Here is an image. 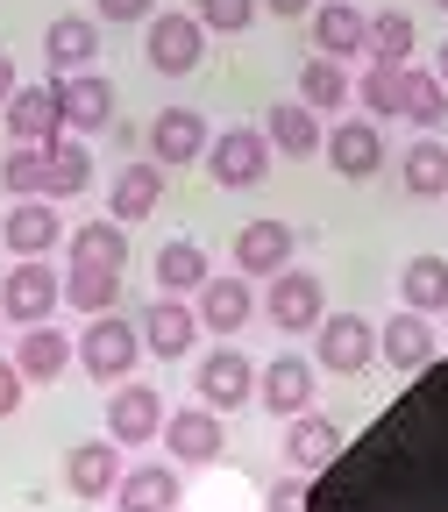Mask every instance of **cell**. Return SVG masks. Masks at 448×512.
<instances>
[{
	"instance_id": "1",
	"label": "cell",
	"mask_w": 448,
	"mask_h": 512,
	"mask_svg": "<svg viewBox=\"0 0 448 512\" xmlns=\"http://www.w3.org/2000/svg\"><path fill=\"white\" fill-rule=\"evenodd\" d=\"M271 136L264 128H221V136L207 143V171H214V185H228V192H249V185H264L271 178Z\"/></svg>"
},
{
	"instance_id": "2",
	"label": "cell",
	"mask_w": 448,
	"mask_h": 512,
	"mask_svg": "<svg viewBox=\"0 0 448 512\" xmlns=\"http://www.w3.org/2000/svg\"><path fill=\"white\" fill-rule=\"evenodd\" d=\"M136 356H143V328H136V320H114V313H93L86 320V335H79L86 377H128Z\"/></svg>"
},
{
	"instance_id": "3",
	"label": "cell",
	"mask_w": 448,
	"mask_h": 512,
	"mask_svg": "<svg viewBox=\"0 0 448 512\" xmlns=\"http://www.w3.org/2000/svg\"><path fill=\"white\" fill-rule=\"evenodd\" d=\"M264 320H271V328H285V335L320 328V320H328V292H320V278L285 264V271L271 278V292H264Z\"/></svg>"
},
{
	"instance_id": "4",
	"label": "cell",
	"mask_w": 448,
	"mask_h": 512,
	"mask_svg": "<svg viewBox=\"0 0 448 512\" xmlns=\"http://www.w3.org/2000/svg\"><path fill=\"white\" fill-rule=\"evenodd\" d=\"M64 299V278L50 264H36V256H15L8 278H0V313L22 320V328H36V320H50V306Z\"/></svg>"
},
{
	"instance_id": "5",
	"label": "cell",
	"mask_w": 448,
	"mask_h": 512,
	"mask_svg": "<svg viewBox=\"0 0 448 512\" xmlns=\"http://www.w3.org/2000/svg\"><path fill=\"white\" fill-rule=\"evenodd\" d=\"M143 50H150V64L164 79H185V72H200V57H207V22L200 15H150Z\"/></svg>"
},
{
	"instance_id": "6",
	"label": "cell",
	"mask_w": 448,
	"mask_h": 512,
	"mask_svg": "<svg viewBox=\"0 0 448 512\" xmlns=\"http://www.w3.org/2000/svg\"><path fill=\"white\" fill-rule=\"evenodd\" d=\"M164 448H171V463H185V470H207V463H221L228 434H221L214 406L200 399V406H178V413H164Z\"/></svg>"
},
{
	"instance_id": "7",
	"label": "cell",
	"mask_w": 448,
	"mask_h": 512,
	"mask_svg": "<svg viewBox=\"0 0 448 512\" xmlns=\"http://www.w3.org/2000/svg\"><path fill=\"white\" fill-rule=\"evenodd\" d=\"M313 356H320V370H335V377L370 370V356H377L370 320H363V313H328V320H320V342H313Z\"/></svg>"
},
{
	"instance_id": "8",
	"label": "cell",
	"mask_w": 448,
	"mask_h": 512,
	"mask_svg": "<svg viewBox=\"0 0 448 512\" xmlns=\"http://www.w3.org/2000/svg\"><path fill=\"white\" fill-rule=\"evenodd\" d=\"M207 143H214V128L192 114V107H164V114L150 121V157H157L164 171L200 164V157H207Z\"/></svg>"
},
{
	"instance_id": "9",
	"label": "cell",
	"mask_w": 448,
	"mask_h": 512,
	"mask_svg": "<svg viewBox=\"0 0 448 512\" xmlns=\"http://www.w3.org/2000/svg\"><path fill=\"white\" fill-rule=\"evenodd\" d=\"M192 342H200V306H185L178 292H164V299L143 313V349L164 356V363H178Z\"/></svg>"
},
{
	"instance_id": "10",
	"label": "cell",
	"mask_w": 448,
	"mask_h": 512,
	"mask_svg": "<svg viewBox=\"0 0 448 512\" xmlns=\"http://www.w3.org/2000/svg\"><path fill=\"white\" fill-rule=\"evenodd\" d=\"M107 434L143 448V441H164V399L150 392V384H121V392L107 399Z\"/></svg>"
},
{
	"instance_id": "11",
	"label": "cell",
	"mask_w": 448,
	"mask_h": 512,
	"mask_svg": "<svg viewBox=\"0 0 448 512\" xmlns=\"http://www.w3.org/2000/svg\"><path fill=\"white\" fill-rule=\"evenodd\" d=\"M57 100H64V128H72V136H100V128L114 121V86L100 72H64Z\"/></svg>"
},
{
	"instance_id": "12",
	"label": "cell",
	"mask_w": 448,
	"mask_h": 512,
	"mask_svg": "<svg viewBox=\"0 0 448 512\" xmlns=\"http://www.w3.org/2000/svg\"><path fill=\"white\" fill-rule=\"evenodd\" d=\"M0 114H8V136H15V143H50V136H64L57 79H50V86H15V100L0 107Z\"/></svg>"
},
{
	"instance_id": "13",
	"label": "cell",
	"mask_w": 448,
	"mask_h": 512,
	"mask_svg": "<svg viewBox=\"0 0 448 512\" xmlns=\"http://www.w3.org/2000/svg\"><path fill=\"white\" fill-rule=\"evenodd\" d=\"M107 200H114V221H128V228H136V221H150V214L164 207V164H157V157H136V164H121Z\"/></svg>"
},
{
	"instance_id": "14",
	"label": "cell",
	"mask_w": 448,
	"mask_h": 512,
	"mask_svg": "<svg viewBox=\"0 0 448 512\" xmlns=\"http://www.w3.org/2000/svg\"><path fill=\"white\" fill-rule=\"evenodd\" d=\"M292 228L285 221H249V228H235V264H242V278H278L285 264H292Z\"/></svg>"
},
{
	"instance_id": "15",
	"label": "cell",
	"mask_w": 448,
	"mask_h": 512,
	"mask_svg": "<svg viewBox=\"0 0 448 512\" xmlns=\"http://www.w3.org/2000/svg\"><path fill=\"white\" fill-rule=\"evenodd\" d=\"M93 185V150H86V136H50L43 143V192L50 200H79V192Z\"/></svg>"
},
{
	"instance_id": "16",
	"label": "cell",
	"mask_w": 448,
	"mask_h": 512,
	"mask_svg": "<svg viewBox=\"0 0 448 512\" xmlns=\"http://www.w3.org/2000/svg\"><path fill=\"white\" fill-rule=\"evenodd\" d=\"M200 399H207L214 413L256 399V363H249L242 349H214V356H200Z\"/></svg>"
},
{
	"instance_id": "17",
	"label": "cell",
	"mask_w": 448,
	"mask_h": 512,
	"mask_svg": "<svg viewBox=\"0 0 448 512\" xmlns=\"http://www.w3.org/2000/svg\"><path fill=\"white\" fill-rule=\"evenodd\" d=\"M57 235H64V221H57V207H50V192L15 200L8 221H0V242H8L15 256H43V249H57Z\"/></svg>"
},
{
	"instance_id": "18",
	"label": "cell",
	"mask_w": 448,
	"mask_h": 512,
	"mask_svg": "<svg viewBox=\"0 0 448 512\" xmlns=\"http://www.w3.org/2000/svg\"><path fill=\"white\" fill-rule=\"evenodd\" d=\"M121 441H79L72 456H64V491L72 498H114L121 484V456H114Z\"/></svg>"
},
{
	"instance_id": "19",
	"label": "cell",
	"mask_w": 448,
	"mask_h": 512,
	"mask_svg": "<svg viewBox=\"0 0 448 512\" xmlns=\"http://www.w3.org/2000/svg\"><path fill=\"white\" fill-rule=\"evenodd\" d=\"M256 320V292H249V278L235 271V278H207L200 285V328H214V335H242Z\"/></svg>"
},
{
	"instance_id": "20",
	"label": "cell",
	"mask_w": 448,
	"mask_h": 512,
	"mask_svg": "<svg viewBox=\"0 0 448 512\" xmlns=\"http://www.w3.org/2000/svg\"><path fill=\"white\" fill-rule=\"evenodd\" d=\"M313 43H320V57H363L370 50V15L349 8V0H320L313 8Z\"/></svg>"
},
{
	"instance_id": "21",
	"label": "cell",
	"mask_w": 448,
	"mask_h": 512,
	"mask_svg": "<svg viewBox=\"0 0 448 512\" xmlns=\"http://www.w3.org/2000/svg\"><path fill=\"white\" fill-rule=\"evenodd\" d=\"M256 399H264L271 413H306L313 406V363L306 356H278V363H264L256 370Z\"/></svg>"
},
{
	"instance_id": "22",
	"label": "cell",
	"mask_w": 448,
	"mask_h": 512,
	"mask_svg": "<svg viewBox=\"0 0 448 512\" xmlns=\"http://www.w3.org/2000/svg\"><path fill=\"white\" fill-rule=\"evenodd\" d=\"M377 356L392 363V370H406V377H413V370H427V363H434V328H427V313H413V306H406L399 320H384Z\"/></svg>"
},
{
	"instance_id": "23",
	"label": "cell",
	"mask_w": 448,
	"mask_h": 512,
	"mask_svg": "<svg viewBox=\"0 0 448 512\" xmlns=\"http://www.w3.org/2000/svg\"><path fill=\"white\" fill-rule=\"evenodd\" d=\"M43 57H50V72H93V57H100V29L86 15H57L50 36H43Z\"/></svg>"
},
{
	"instance_id": "24",
	"label": "cell",
	"mask_w": 448,
	"mask_h": 512,
	"mask_svg": "<svg viewBox=\"0 0 448 512\" xmlns=\"http://www.w3.org/2000/svg\"><path fill=\"white\" fill-rule=\"evenodd\" d=\"M328 164H335L342 178H377V164H384L377 121H342V128H328Z\"/></svg>"
},
{
	"instance_id": "25",
	"label": "cell",
	"mask_w": 448,
	"mask_h": 512,
	"mask_svg": "<svg viewBox=\"0 0 448 512\" xmlns=\"http://www.w3.org/2000/svg\"><path fill=\"white\" fill-rule=\"evenodd\" d=\"M114 505H121V512H178V470H164V463H136V470H121Z\"/></svg>"
},
{
	"instance_id": "26",
	"label": "cell",
	"mask_w": 448,
	"mask_h": 512,
	"mask_svg": "<svg viewBox=\"0 0 448 512\" xmlns=\"http://www.w3.org/2000/svg\"><path fill=\"white\" fill-rule=\"evenodd\" d=\"M335 456H342V427L320 420V413H292V427H285V463H292V470H320V463H335Z\"/></svg>"
},
{
	"instance_id": "27",
	"label": "cell",
	"mask_w": 448,
	"mask_h": 512,
	"mask_svg": "<svg viewBox=\"0 0 448 512\" xmlns=\"http://www.w3.org/2000/svg\"><path fill=\"white\" fill-rule=\"evenodd\" d=\"M264 136H271V150H285V157H313V150H328V136H320V114H313L306 100H285V107H271Z\"/></svg>"
},
{
	"instance_id": "28",
	"label": "cell",
	"mask_w": 448,
	"mask_h": 512,
	"mask_svg": "<svg viewBox=\"0 0 448 512\" xmlns=\"http://www.w3.org/2000/svg\"><path fill=\"white\" fill-rule=\"evenodd\" d=\"M79 349L64 342L50 320H36V328H22V342H15V363H22V377H64V363H72Z\"/></svg>"
},
{
	"instance_id": "29",
	"label": "cell",
	"mask_w": 448,
	"mask_h": 512,
	"mask_svg": "<svg viewBox=\"0 0 448 512\" xmlns=\"http://www.w3.org/2000/svg\"><path fill=\"white\" fill-rule=\"evenodd\" d=\"M399 299L434 320V313L448 306V256H413V264L399 271Z\"/></svg>"
},
{
	"instance_id": "30",
	"label": "cell",
	"mask_w": 448,
	"mask_h": 512,
	"mask_svg": "<svg viewBox=\"0 0 448 512\" xmlns=\"http://www.w3.org/2000/svg\"><path fill=\"white\" fill-rule=\"evenodd\" d=\"M64 299H72L79 313H114V306H121V271H107V264H72V271H64Z\"/></svg>"
},
{
	"instance_id": "31",
	"label": "cell",
	"mask_w": 448,
	"mask_h": 512,
	"mask_svg": "<svg viewBox=\"0 0 448 512\" xmlns=\"http://www.w3.org/2000/svg\"><path fill=\"white\" fill-rule=\"evenodd\" d=\"M72 264L121 271L128 264V221H86V228H72Z\"/></svg>"
},
{
	"instance_id": "32",
	"label": "cell",
	"mask_w": 448,
	"mask_h": 512,
	"mask_svg": "<svg viewBox=\"0 0 448 512\" xmlns=\"http://www.w3.org/2000/svg\"><path fill=\"white\" fill-rule=\"evenodd\" d=\"M157 285L178 292V299H185V292H200V285H207V249H200V242H185V235L164 242V249H157Z\"/></svg>"
},
{
	"instance_id": "33",
	"label": "cell",
	"mask_w": 448,
	"mask_h": 512,
	"mask_svg": "<svg viewBox=\"0 0 448 512\" xmlns=\"http://www.w3.org/2000/svg\"><path fill=\"white\" fill-rule=\"evenodd\" d=\"M349 93H356V86H349V72H342V57H306V72H299V100H306L313 114H335Z\"/></svg>"
},
{
	"instance_id": "34",
	"label": "cell",
	"mask_w": 448,
	"mask_h": 512,
	"mask_svg": "<svg viewBox=\"0 0 448 512\" xmlns=\"http://www.w3.org/2000/svg\"><path fill=\"white\" fill-rule=\"evenodd\" d=\"M356 100L370 107V121L406 114V64H377V57H370V72L356 79Z\"/></svg>"
},
{
	"instance_id": "35",
	"label": "cell",
	"mask_w": 448,
	"mask_h": 512,
	"mask_svg": "<svg viewBox=\"0 0 448 512\" xmlns=\"http://www.w3.org/2000/svg\"><path fill=\"white\" fill-rule=\"evenodd\" d=\"M406 192H413V200H441V192H448V150L434 143V136H420L413 150H406Z\"/></svg>"
},
{
	"instance_id": "36",
	"label": "cell",
	"mask_w": 448,
	"mask_h": 512,
	"mask_svg": "<svg viewBox=\"0 0 448 512\" xmlns=\"http://www.w3.org/2000/svg\"><path fill=\"white\" fill-rule=\"evenodd\" d=\"M406 121L427 128V136L448 121V86H441V72H413V64H406Z\"/></svg>"
},
{
	"instance_id": "37",
	"label": "cell",
	"mask_w": 448,
	"mask_h": 512,
	"mask_svg": "<svg viewBox=\"0 0 448 512\" xmlns=\"http://www.w3.org/2000/svg\"><path fill=\"white\" fill-rule=\"evenodd\" d=\"M370 57L377 64H413V15H399V8L370 15Z\"/></svg>"
},
{
	"instance_id": "38",
	"label": "cell",
	"mask_w": 448,
	"mask_h": 512,
	"mask_svg": "<svg viewBox=\"0 0 448 512\" xmlns=\"http://www.w3.org/2000/svg\"><path fill=\"white\" fill-rule=\"evenodd\" d=\"M0 185H8L15 200H36L43 192V143H15L8 164H0Z\"/></svg>"
},
{
	"instance_id": "39",
	"label": "cell",
	"mask_w": 448,
	"mask_h": 512,
	"mask_svg": "<svg viewBox=\"0 0 448 512\" xmlns=\"http://www.w3.org/2000/svg\"><path fill=\"white\" fill-rule=\"evenodd\" d=\"M192 15H200V22H207L214 36H242V29L256 22V0H200Z\"/></svg>"
},
{
	"instance_id": "40",
	"label": "cell",
	"mask_w": 448,
	"mask_h": 512,
	"mask_svg": "<svg viewBox=\"0 0 448 512\" xmlns=\"http://www.w3.org/2000/svg\"><path fill=\"white\" fill-rule=\"evenodd\" d=\"M100 22H150L157 15V0H93Z\"/></svg>"
},
{
	"instance_id": "41",
	"label": "cell",
	"mask_w": 448,
	"mask_h": 512,
	"mask_svg": "<svg viewBox=\"0 0 448 512\" xmlns=\"http://www.w3.org/2000/svg\"><path fill=\"white\" fill-rule=\"evenodd\" d=\"M22 384H29V377H22V363H0V420L22 406Z\"/></svg>"
},
{
	"instance_id": "42",
	"label": "cell",
	"mask_w": 448,
	"mask_h": 512,
	"mask_svg": "<svg viewBox=\"0 0 448 512\" xmlns=\"http://www.w3.org/2000/svg\"><path fill=\"white\" fill-rule=\"evenodd\" d=\"M271 512H306V505H299V484H278V491H271Z\"/></svg>"
},
{
	"instance_id": "43",
	"label": "cell",
	"mask_w": 448,
	"mask_h": 512,
	"mask_svg": "<svg viewBox=\"0 0 448 512\" xmlns=\"http://www.w3.org/2000/svg\"><path fill=\"white\" fill-rule=\"evenodd\" d=\"M264 8H271V15H313L320 0H264Z\"/></svg>"
},
{
	"instance_id": "44",
	"label": "cell",
	"mask_w": 448,
	"mask_h": 512,
	"mask_svg": "<svg viewBox=\"0 0 448 512\" xmlns=\"http://www.w3.org/2000/svg\"><path fill=\"white\" fill-rule=\"evenodd\" d=\"M15 100V57H0V107Z\"/></svg>"
},
{
	"instance_id": "45",
	"label": "cell",
	"mask_w": 448,
	"mask_h": 512,
	"mask_svg": "<svg viewBox=\"0 0 448 512\" xmlns=\"http://www.w3.org/2000/svg\"><path fill=\"white\" fill-rule=\"evenodd\" d=\"M434 72H441V86H448V43H441V64H434Z\"/></svg>"
},
{
	"instance_id": "46",
	"label": "cell",
	"mask_w": 448,
	"mask_h": 512,
	"mask_svg": "<svg viewBox=\"0 0 448 512\" xmlns=\"http://www.w3.org/2000/svg\"><path fill=\"white\" fill-rule=\"evenodd\" d=\"M0 328H8V313H0Z\"/></svg>"
},
{
	"instance_id": "47",
	"label": "cell",
	"mask_w": 448,
	"mask_h": 512,
	"mask_svg": "<svg viewBox=\"0 0 448 512\" xmlns=\"http://www.w3.org/2000/svg\"><path fill=\"white\" fill-rule=\"evenodd\" d=\"M434 8H448V0H434Z\"/></svg>"
}]
</instances>
